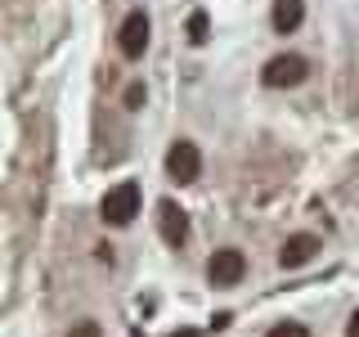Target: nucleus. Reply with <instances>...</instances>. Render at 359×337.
<instances>
[{"instance_id": "423d86ee", "label": "nucleus", "mask_w": 359, "mask_h": 337, "mask_svg": "<svg viewBox=\"0 0 359 337\" xmlns=\"http://www.w3.org/2000/svg\"><path fill=\"white\" fill-rule=\"evenodd\" d=\"M157 220H162V239H166V243H175V247H180V243L189 239V216L175 207L171 198L157 202Z\"/></svg>"}, {"instance_id": "f8f14e48", "label": "nucleus", "mask_w": 359, "mask_h": 337, "mask_svg": "<svg viewBox=\"0 0 359 337\" xmlns=\"http://www.w3.org/2000/svg\"><path fill=\"white\" fill-rule=\"evenodd\" d=\"M144 104V86H130L126 90V108H140Z\"/></svg>"}, {"instance_id": "ddd939ff", "label": "nucleus", "mask_w": 359, "mask_h": 337, "mask_svg": "<svg viewBox=\"0 0 359 337\" xmlns=\"http://www.w3.org/2000/svg\"><path fill=\"white\" fill-rule=\"evenodd\" d=\"M346 337H359V310L351 315V329H346Z\"/></svg>"}, {"instance_id": "0eeeda50", "label": "nucleus", "mask_w": 359, "mask_h": 337, "mask_svg": "<svg viewBox=\"0 0 359 337\" xmlns=\"http://www.w3.org/2000/svg\"><path fill=\"white\" fill-rule=\"evenodd\" d=\"M314 252H319V239H314V234H292V239L283 243V252H278V265L297 270V265H306Z\"/></svg>"}, {"instance_id": "7ed1b4c3", "label": "nucleus", "mask_w": 359, "mask_h": 337, "mask_svg": "<svg viewBox=\"0 0 359 337\" xmlns=\"http://www.w3.org/2000/svg\"><path fill=\"white\" fill-rule=\"evenodd\" d=\"M306 59L301 54H278V59H269L265 63V86L269 90H287V86H301L306 81Z\"/></svg>"}, {"instance_id": "f257e3e1", "label": "nucleus", "mask_w": 359, "mask_h": 337, "mask_svg": "<svg viewBox=\"0 0 359 337\" xmlns=\"http://www.w3.org/2000/svg\"><path fill=\"white\" fill-rule=\"evenodd\" d=\"M99 216H104L108 225H130L135 216H140V185H135V180L112 185L104 194V202H99Z\"/></svg>"}, {"instance_id": "20e7f679", "label": "nucleus", "mask_w": 359, "mask_h": 337, "mask_svg": "<svg viewBox=\"0 0 359 337\" xmlns=\"http://www.w3.org/2000/svg\"><path fill=\"white\" fill-rule=\"evenodd\" d=\"M166 171H171V180H180V185H194L198 171H202V153H198V144L175 140V144H171V153H166Z\"/></svg>"}, {"instance_id": "39448f33", "label": "nucleus", "mask_w": 359, "mask_h": 337, "mask_svg": "<svg viewBox=\"0 0 359 337\" xmlns=\"http://www.w3.org/2000/svg\"><path fill=\"white\" fill-rule=\"evenodd\" d=\"M117 45H121L126 59H140V54L149 50V14H144V9L126 14V22H121V32H117Z\"/></svg>"}, {"instance_id": "6e6552de", "label": "nucleus", "mask_w": 359, "mask_h": 337, "mask_svg": "<svg viewBox=\"0 0 359 337\" xmlns=\"http://www.w3.org/2000/svg\"><path fill=\"white\" fill-rule=\"evenodd\" d=\"M301 18H306V5L301 0H274V32H297L301 27Z\"/></svg>"}, {"instance_id": "f03ea898", "label": "nucleus", "mask_w": 359, "mask_h": 337, "mask_svg": "<svg viewBox=\"0 0 359 337\" xmlns=\"http://www.w3.org/2000/svg\"><path fill=\"white\" fill-rule=\"evenodd\" d=\"M243 275H247V256L238 252V247H220V252L207 261V279L216 288H233Z\"/></svg>"}, {"instance_id": "9d476101", "label": "nucleus", "mask_w": 359, "mask_h": 337, "mask_svg": "<svg viewBox=\"0 0 359 337\" xmlns=\"http://www.w3.org/2000/svg\"><path fill=\"white\" fill-rule=\"evenodd\" d=\"M265 337H310V333H306V324H274Z\"/></svg>"}, {"instance_id": "9b49d317", "label": "nucleus", "mask_w": 359, "mask_h": 337, "mask_svg": "<svg viewBox=\"0 0 359 337\" xmlns=\"http://www.w3.org/2000/svg\"><path fill=\"white\" fill-rule=\"evenodd\" d=\"M67 337H104V329H99L95 319H86V324H76V329L67 333Z\"/></svg>"}, {"instance_id": "1a4fd4ad", "label": "nucleus", "mask_w": 359, "mask_h": 337, "mask_svg": "<svg viewBox=\"0 0 359 337\" xmlns=\"http://www.w3.org/2000/svg\"><path fill=\"white\" fill-rule=\"evenodd\" d=\"M189 41H194V45L207 41V14H202V9H198L194 18H189Z\"/></svg>"}]
</instances>
